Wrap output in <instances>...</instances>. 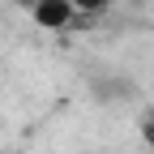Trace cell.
<instances>
[{"label":"cell","mask_w":154,"mask_h":154,"mask_svg":"<svg viewBox=\"0 0 154 154\" xmlns=\"http://www.w3.org/2000/svg\"><path fill=\"white\" fill-rule=\"evenodd\" d=\"M107 5H111V0H73V9H77V13H82V22H86V17H90V13H103Z\"/></svg>","instance_id":"cell-2"},{"label":"cell","mask_w":154,"mask_h":154,"mask_svg":"<svg viewBox=\"0 0 154 154\" xmlns=\"http://www.w3.org/2000/svg\"><path fill=\"white\" fill-rule=\"evenodd\" d=\"M26 13L34 17L38 30H51V34H60L69 26H82V13L73 9V0H34Z\"/></svg>","instance_id":"cell-1"},{"label":"cell","mask_w":154,"mask_h":154,"mask_svg":"<svg viewBox=\"0 0 154 154\" xmlns=\"http://www.w3.org/2000/svg\"><path fill=\"white\" fill-rule=\"evenodd\" d=\"M13 5H17V9H30V5H34V0H13Z\"/></svg>","instance_id":"cell-3"}]
</instances>
